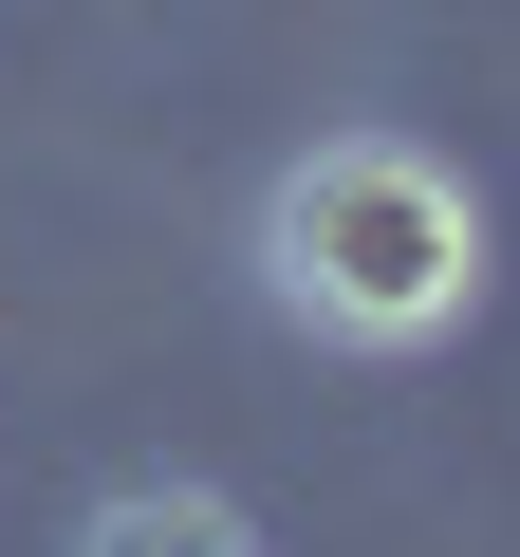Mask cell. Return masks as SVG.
<instances>
[{"instance_id": "6da1fadb", "label": "cell", "mask_w": 520, "mask_h": 557, "mask_svg": "<svg viewBox=\"0 0 520 557\" xmlns=\"http://www.w3.org/2000/svg\"><path fill=\"white\" fill-rule=\"evenodd\" d=\"M260 278H280V317H317L354 354H409L483 298V205L409 131H335L260 186Z\"/></svg>"}, {"instance_id": "7a4b0ae2", "label": "cell", "mask_w": 520, "mask_h": 557, "mask_svg": "<svg viewBox=\"0 0 520 557\" xmlns=\"http://www.w3.org/2000/svg\"><path fill=\"white\" fill-rule=\"evenodd\" d=\"M75 557H260V520H242L223 483H112Z\"/></svg>"}]
</instances>
